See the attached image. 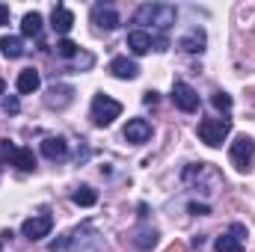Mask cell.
<instances>
[{
	"label": "cell",
	"mask_w": 255,
	"mask_h": 252,
	"mask_svg": "<svg viewBox=\"0 0 255 252\" xmlns=\"http://www.w3.org/2000/svg\"><path fill=\"white\" fill-rule=\"evenodd\" d=\"M57 54H60V57H65V60H74V57L80 54V48H77L71 39H60V42H57Z\"/></svg>",
	"instance_id": "603a6c76"
},
{
	"label": "cell",
	"mask_w": 255,
	"mask_h": 252,
	"mask_svg": "<svg viewBox=\"0 0 255 252\" xmlns=\"http://www.w3.org/2000/svg\"><path fill=\"white\" fill-rule=\"evenodd\" d=\"M39 86H42V74H39L33 65L18 74V92H21V95H30V92H36Z\"/></svg>",
	"instance_id": "2e32d148"
},
{
	"label": "cell",
	"mask_w": 255,
	"mask_h": 252,
	"mask_svg": "<svg viewBox=\"0 0 255 252\" xmlns=\"http://www.w3.org/2000/svg\"><path fill=\"white\" fill-rule=\"evenodd\" d=\"M142 101H145V104H157V92H154V89H148V92L142 95Z\"/></svg>",
	"instance_id": "f1b7e54d"
},
{
	"label": "cell",
	"mask_w": 255,
	"mask_h": 252,
	"mask_svg": "<svg viewBox=\"0 0 255 252\" xmlns=\"http://www.w3.org/2000/svg\"><path fill=\"white\" fill-rule=\"evenodd\" d=\"M51 24H54V30H57V33H63V36H65V33L74 27V15H71V9H65L63 3H60V6H54Z\"/></svg>",
	"instance_id": "e0dca14e"
},
{
	"label": "cell",
	"mask_w": 255,
	"mask_h": 252,
	"mask_svg": "<svg viewBox=\"0 0 255 252\" xmlns=\"http://www.w3.org/2000/svg\"><path fill=\"white\" fill-rule=\"evenodd\" d=\"M71 202L80 205V208H92V205L98 202V193L89 187V184H83V187H77L74 193H71Z\"/></svg>",
	"instance_id": "ffe728a7"
},
{
	"label": "cell",
	"mask_w": 255,
	"mask_h": 252,
	"mask_svg": "<svg viewBox=\"0 0 255 252\" xmlns=\"http://www.w3.org/2000/svg\"><path fill=\"white\" fill-rule=\"evenodd\" d=\"M175 18H178V12H175V6H169V3H142V6L133 12V24H151V27H157V30L172 27Z\"/></svg>",
	"instance_id": "7a4b0ae2"
},
{
	"label": "cell",
	"mask_w": 255,
	"mask_h": 252,
	"mask_svg": "<svg viewBox=\"0 0 255 252\" xmlns=\"http://www.w3.org/2000/svg\"><path fill=\"white\" fill-rule=\"evenodd\" d=\"M3 24H9V6L6 3H0V27Z\"/></svg>",
	"instance_id": "83f0119b"
},
{
	"label": "cell",
	"mask_w": 255,
	"mask_h": 252,
	"mask_svg": "<svg viewBox=\"0 0 255 252\" xmlns=\"http://www.w3.org/2000/svg\"><path fill=\"white\" fill-rule=\"evenodd\" d=\"M0 157L9 160L12 166H18L21 172H33V169H36V154H33L30 148H18V145H12L9 139H0Z\"/></svg>",
	"instance_id": "8992f818"
},
{
	"label": "cell",
	"mask_w": 255,
	"mask_h": 252,
	"mask_svg": "<svg viewBox=\"0 0 255 252\" xmlns=\"http://www.w3.org/2000/svg\"><path fill=\"white\" fill-rule=\"evenodd\" d=\"M3 110H6L9 116H15V113L21 110V101H18L15 95H6V98H3Z\"/></svg>",
	"instance_id": "d4e9b609"
},
{
	"label": "cell",
	"mask_w": 255,
	"mask_h": 252,
	"mask_svg": "<svg viewBox=\"0 0 255 252\" xmlns=\"http://www.w3.org/2000/svg\"><path fill=\"white\" fill-rule=\"evenodd\" d=\"M21 33L24 36H39L42 33V15L39 12H27L24 21H21Z\"/></svg>",
	"instance_id": "44dd1931"
},
{
	"label": "cell",
	"mask_w": 255,
	"mask_h": 252,
	"mask_svg": "<svg viewBox=\"0 0 255 252\" xmlns=\"http://www.w3.org/2000/svg\"><path fill=\"white\" fill-rule=\"evenodd\" d=\"M110 74L119 77V80H133V77L139 74V68H136L133 60H128V57H116V60L110 63Z\"/></svg>",
	"instance_id": "5bb4252c"
},
{
	"label": "cell",
	"mask_w": 255,
	"mask_h": 252,
	"mask_svg": "<svg viewBox=\"0 0 255 252\" xmlns=\"http://www.w3.org/2000/svg\"><path fill=\"white\" fill-rule=\"evenodd\" d=\"M119 113H122V104L116 101V98H110V95H95L92 98V122L101 127L113 125V119H119Z\"/></svg>",
	"instance_id": "5b68a950"
},
{
	"label": "cell",
	"mask_w": 255,
	"mask_h": 252,
	"mask_svg": "<svg viewBox=\"0 0 255 252\" xmlns=\"http://www.w3.org/2000/svg\"><path fill=\"white\" fill-rule=\"evenodd\" d=\"M172 101L184 113H196L199 110V95H196V89H193L190 83H184V80H175L172 83Z\"/></svg>",
	"instance_id": "ba28073f"
},
{
	"label": "cell",
	"mask_w": 255,
	"mask_h": 252,
	"mask_svg": "<svg viewBox=\"0 0 255 252\" xmlns=\"http://www.w3.org/2000/svg\"><path fill=\"white\" fill-rule=\"evenodd\" d=\"M71 101H74V89H71L68 83H54V86L48 89V95H45V104H48L51 110H65Z\"/></svg>",
	"instance_id": "9c48e42d"
},
{
	"label": "cell",
	"mask_w": 255,
	"mask_h": 252,
	"mask_svg": "<svg viewBox=\"0 0 255 252\" xmlns=\"http://www.w3.org/2000/svg\"><path fill=\"white\" fill-rule=\"evenodd\" d=\"M205 42H208L205 30H202V27H193L187 36H181V39H178V48H181V51H187V54H202V51H205Z\"/></svg>",
	"instance_id": "4fadbf2b"
},
{
	"label": "cell",
	"mask_w": 255,
	"mask_h": 252,
	"mask_svg": "<svg viewBox=\"0 0 255 252\" xmlns=\"http://www.w3.org/2000/svg\"><path fill=\"white\" fill-rule=\"evenodd\" d=\"M187 208H190V214H196V217H205V214H208V211H211V208H208V205H199V202H190V205H187Z\"/></svg>",
	"instance_id": "4316f807"
},
{
	"label": "cell",
	"mask_w": 255,
	"mask_h": 252,
	"mask_svg": "<svg viewBox=\"0 0 255 252\" xmlns=\"http://www.w3.org/2000/svg\"><path fill=\"white\" fill-rule=\"evenodd\" d=\"M229 235H232L235 241H241V244H244V238H247V226H241V223H232V229H229Z\"/></svg>",
	"instance_id": "484cf974"
},
{
	"label": "cell",
	"mask_w": 255,
	"mask_h": 252,
	"mask_svg": "<svg viewBox=\"0 0 255 252\" xmlns=\"http://www.w3.org/2000/svg\"><path fill=\"white\" fill-rule=\"evenodd\" d=\"M92 24L101 27V30H116L119 27V12L110 3H98V6H92Z\"/></svg>",
	"instance_id": "30bf717a"
},
{
	"label": "cell",
	"mask_w": 255,
	"mask_h": 252,
	"mask_svg": "<svg viewBox=\"0 0 255 252\" xmlns=\"http://www.w3.org/2000/svg\"><path fill=\"white\" fill-rule=\"evenodd\" d=\"M229 157H232V163H235V169L238 172H250L255 163V139L253 136H238L235 142H232V148H229Z\"/></svg>",
	"instance_id": "277c9868"
},
{
	"label": "cell",
	"mask_w": 255,
	"mask_h": 252,
	"mask_svg": "<svg viewBox=\"0 0 255 252\" xmlns=\"http://www.w3.org/2000/svg\"><path fill=\"white\" fill-rule=\"evenodd\" d=\"M184 250H187V247H184L181 241H175V244H169V247H166V252H184Z\"/></svg>",
	"instance_id": "f546056e"
},
{
	"label": "cell",
	"mask_w": 255,
	"mask_h": 252,
	"mask_svg": "<svg viewBox=\"0 0 255 252\" xmlns=\"http://www.w3.org/2000/svg\"><path fill=\"white\" fill-rule=\"evenodd\" d=\"M125 139L133 142V145L148 142V139H151V125H148L145 119H130V122L125 125Z\"/></svg>",
	"instance_id": "8fae6325"
},
{
	"label": "cell",
	"mask_w": 255,
	"mask_h": 252,
	"mask_svg": "<svg viewBox=\"0 0 255 252\" xmlns=\"http://www.w3.org/2000/svg\"><path fill=\"white\" fill-rule=\"evenodd\" d=\"M232 133V119H202L199 122V139L205 142V145H211V148H217V145H223V139Z\"/></svg>",
	"instance_id": "3957f363"
},
{
	"label": "cell",
	"mask_w": 255,
	"mask_h": 252,
	"mask_svg": "<svg viewBox=\"0 0 255 252\" xmlns=\"http://www.w3.org/2000/svg\"><path fill=\"white\" fill-rule=\"evenodd\" d=\"M157 229H148V226H142V229H136L133 232V247L136 250H154L157 247Z\"/></svg>",
	"instance_id": "ac0fdd59"
},
{
	"label": "cell",
	"mask_w": 255,
	"mask_h": 252,
	"mask_svg": "<svg viewBox=\"0 0 255 252\" xmlns=\"http://www.w3.org/2000/svg\"><path fill=\"white\" fill-rule=\"evenodd\" d=\"M151 45H154V42H151V36H148L145 30H130V33H128V48H130L136 57L148 54V51H151Z\"/></svg>",
	"instance_id": "9a60e30c"
},
{
	"label": "cell",
	"mask_w": 255,
	"mask_h": 252,
	"mask_svg": "<svg viewBox=\"0 0 255 252\" xmlns=\"http://www.w3.org/2000/svg\"><path fill=\"white\" fill-rule=\"evenodd\" d=\"M51 229H54V217H51L48 211H42V214H36V217L24 220L21 235H24L27 241H42V238H48V235H51Z\"/></svg>",
	"instance_id": "52a82bcc"
},
{
	"label": "cell",
	"mask_w": 255,
	"mask_h": 252,
	"mask_svg": "<svg viewBox=\"0 0 255 252\" xmlns=\"http://www.w3.org/2000/svg\"><path fill=\"white\" fill-rule=\"evenodd\" d=\"M214 250H217V252H244V244H241V241H235L232 235H223V238H217Z\"/></svg>",
	"instance_id": "7402d4cb"
},
{
	"label": "cell",
	"mask_w": 255,
	"mask_h": 252,
	"mask_svg": "<svg viewBox=\"0 0 255 252\" xmlns=\"http://www.w3.org/2000/svg\"><path fill=\"white\" fill-rule=\"evenodd\" d=\"M42 154L48 160H65L68 157V142L63 136H45L42 139Z\"/></svg>",
	"instance_id": "7c38bea8"
},
{
	"label": "cell",
	"mask_w": 255,
	"mask_h": 252,
	"mask_svg": "<svg viewBox=\"0 0 255 252\" xmlns=\"http://www.w3.org/2000/svg\"><path fill=\"white\" fill-rule=\"evenodd\" d=\"M181 181L184 184H196L202 193L214 196L217 190L223 187V175L211 166V163H187L184 172H181Z\"/></svg>",
	"instance_id": "6da1fadb"
},
{
	"label": "cell",
	"mask_w": 255,
	"mask_h": 252,
	"mask_svg": "<svg viewBox=\"0 0 255 252\" xmlns=\"http://www.w3.org/2000/svg\"><path fill=\"white\" fill-rule=\"evenodd\" d=\"M211 104H214L217 110H223V113H229V110H232V95H229V92H214V98H211Z\"/></svg>",
	"instance_id": "cb8c5ba5"
},
{
	"label": "cell",
	"mask_w": 255,
	"mask_h": 252,
	"mask_svg": "<svg viewBox=\"0 0 255 252\" xmlns=\"http://www.w3.org/2000/svg\"><path fill=\"white\" fill-rule=\"evenodd\" d=\"M24 42L18 39V36H3L0 39V54L3 57H9V60H18V57H24Z\"/></svg>",
	"instance_id": "d6986e66"
},
{
	"label": "cell",
	"mask_w": 255,
	"mask_h": 252,
	"mask_svg": "<svg viewBox=\"0 0 255 252\" xmlns=\"http://www.w3.org/2000/svg\"><path fill=\"white\" fill-rule=\"evenodd\" d=\"M3 89H6V83H3V77H0V95H3Z\"/></svg>",
	"instance_id": "4dcf8cb0"
}]
</instances>
